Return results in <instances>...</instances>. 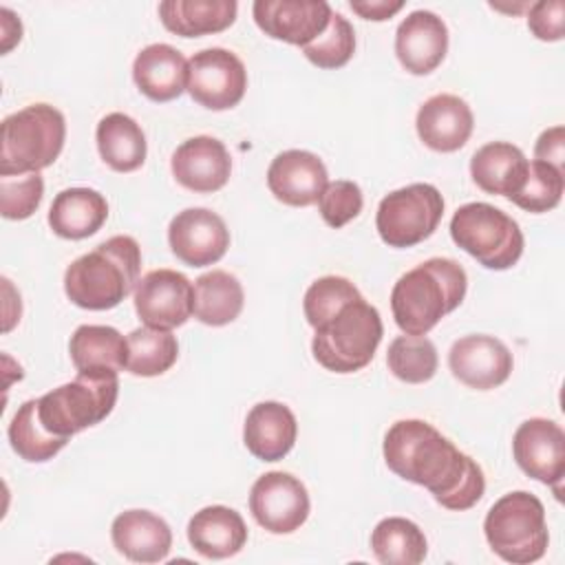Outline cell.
Segmentation results:
<instances>
[{"label": "cell", "instance_id": "1", "mask_svg": "<svg viewBox=\"0 0 565 565\" xmlns=\"http://www.w3.org/2000/svg\"><path fill=\"white\" fill-rule=\"evenodd\" d=\"M382 450L397 477L424 486L448 510L463 512L486 492L481 466L424 419L395 422L384 435Z\"/></svg>", "mask_w": 565, "mask_h": 565}, {"label": "cell", "instance_id": "2", "mask_svg": "<svg viewBox=\"0 0 565 565\" xmlns=\"http://www.w3.org/2000/svg\"><path fill=\"white\" fill-rule=\"evenodd\" d=\"M139 269V243L132 236L117 234L66 267L64 291L82 309H113L137 287Z\"/></svg>", "mask_w": 565, "mask_h": 565}, {"label": "cell", "instance_id": "3", "mask_svg": "<svg viewBox=\"0 0 565 565\" xmlns=\"http://www.w3.org/2000/svg\"><path fill=\"white\" fill-rule=\"evenodd\" d=\"M468 287L466 269L452 258H428L397 278L391 291L395 324L406 335H426L455 311Z\"/></svg>", "mask_w": 565, "mask_h": 565}, {"label": "cell", "instance_id": "4", "mask_svg": "<svg viewBox=\"0 0 565 565\" xmlns=\"http://www.w3.org/2000/svg\"><path fill=\"white\" fill-rule=\"evenodd\" d=\"M117 395V371L84 369L71 382L38 397V417L46 430L71 439V435L106 419Z\"/></svg>", "mask_w": 565, "mask_h": 565}, {"label": "cell", "instance_id": "5", "mask_svg": "<svg viewBox=\"0 0 565 565\" xmlns=\"http://www.w3.org/2000/svg\"><path fill=\"white\" fill-rule=\"evenodd\" d=\"M382 335L380 311L360 296L316 329L311 351L327 371L355 373L373 360Z\"/></svg>", "mask_w": 565, "mask_h": 565}, {"label": "cell", "instance_id": "6", "mask_svg": "<svg viewBox=\"0 0 565 565\" xmlns=\"http://www.w3.org/2000/svg\"><path fill=\"white\" fill-rule=\"evenodd\" d=\"M64 115L51 104H31L2 119L0 174H29L49 168L62 152Z\"/></svg>", "mask_w": 565, "mask_h": 565}, {"label": "cell", "instance_id": "7", "mask_svg": "<svg viewBox=\"0 0 565 565\" xmlns=\"http://www.w3.org/2000/svg\"><path fill=\"white\" fill-rule=\"evenodd\" d=\"M483 532L492 552L514 565L543 558L550 543L545 508L525 490L508 492L494 501L486 514Z\"/></svg>", "mask_w": 565, "mask_h": 565}, {"label": "cell", "instance_id": "8", "mask_svg": "<svg viewBox=\"0 0 565 565\" xmlns=\"http://www.w3.org/2000/svg\"><path fill=\"white\" fill-rule=\"evenodd\" d=\"M450 236L488 269H510L523 254L519 223L490 203H466L450 218Z\"/></svg>", "mask_w": 565, "mask_h": 565}, {"label": "cell", "instance_id": "9", "mask_svg": "<svg viewBox=\"0 0 565 565\" xmlns=\"http://www.w3.org/2000/svg\"><path fill=\"white\" fill-rule=\"evenodd\" d=\"M441 216V192L430 183H411L380 201L375 227L388 247H413L437 230Z\"/></svg>", "mask_w": 565, "mask_h": 565}, {"label": "cell", "instance_id": "10", "mask_svg": "<svg viewBox=\"0 0 565 565\" xmlns=\"http://www.w3.org/2000/svg\"><path fill=\"white\" fill-rule=\"evenodd\" d=\"M185 88L196 104L210 110H227L245 95V64L227 49H203L188 60Z\"/></svg>", "mask_w": 565, "mask_h": 565}, {"label": "cell", "instance_id": "11", "mask_svg": "<svg viewBox=\"0 0 565 565\" xmlns=\"http://www.w3.org/2000/svg\"><path fill=\"white\" fill-rule=\"evenodd\" d=\"M309 492L305 483L289 472H265L249 492V512L260 527L271 534H289L309 516Z\"/></svg>", "mask_w": 565, "mask_h": 565}, {"label": "cell", "instance_id": "12", "mask_svg": "<svg viewBox=\"0 0 565 565\" xmlns=\"http://www.w3.org/2000/svg\"><path fill=\"white\" fill-rule=\"evenodd\" d=\"M194 285L174 269H152L135 287V311L146 327L174 329L192 316Z\"/></svg>", "mask_w": 565, "mask_h": 565}, {"label": "cell", "instance_id": "13", "mask_svg": "<svg viewBox=\"0 0 565 565\" xmlns=\"http://www.w3.org/2000/svg\"><path fill=\"white\" fill-rule=\"evenodd\" d=\"M168 243L181 263L205 267L225 256L230 247V230L216 212L207 207H188L170 221Z\"/></svg>", "mask_w": 565, "mask_h": 565}, {"label": "cell", "instance_id": "14", "mask_svg": "<svg viewBox=\"0 0 565 565\" xmlns=\"http://www.w3.org/2000/svg\"><path fill=\"white\" fill-rule=\"evenodd\" d=\"M512 452L527 477L554 486L558 492L565 475V433L556 422L525 419L512 437Z\"/></svg>", "mask_w": 565, "mask_h": 565}, {"label": "cell", "instance_id": "15", "mask_svg": "<svg viewBox=\"0 0 565 565\" xmlns=\"http://www.w3.org/2000/svg\"><path fill=\"white\" fill-rule=\"evenodd\" d=\"M252 13L265 35L307 46L327 29L333 9L324 0H256Z\"/></svg>", "mask_w": 565, "mask_h": 565}, {"label": "cell", "instance_id": "16", "mask_svg": "<svg viewBox=\"0 0 565 565\" xmlns=\"http://www.w3.org/2000/svg\"><path fill=\"white\" fill-rule=\"evenodd\" d=\"M452 375L470 388L490 391L501 386L514 366L510 349L494 335L472 333L459 338L448 353Z\"/></svg>", "mask_w": 565, "mask_h": 565}, {"label": "cell", "instance_id": "17", "mask_svg": "<svg viewBox=\"0 0 565 565\" xmlns=\"http://www.w3.org/2000/svg\"><path fill=\"white\" fill-rule=\"evenodd\" d=\"M327 179L322 159L309 150H285L274 157L267 168V185L271 194L294 207L318 203Z\"/></svg>", "mask_w": 565, "mask_h": 565}, {"label": "cell", "instance_id": "18", "mask_svg": "<svg viewBox=\"0 0 565 565\" xmlns=\"http://www.w3.org/2000/svg\"><path fill=\"white\" fill-rule=\"evenodd\" d=\"M174 179L192 190V192H216L221 190L232 172V157L223 141L199 135L185 139L174 152L170 161Z\"/></svg>", "mask_w": 565, "mask_h": 565}, {"label": "cell", "instance_id": "19", "mask_svg": "<svg viewBox=\"0 0 565 565\" xmlns=\"http://www.w3.org/2000/svg\"><path fill=\"white\" fill-rule=\"evenodd\" d=\"M448 51V29L444 20L426 9L408 13L395 33V53L399 64L413 75L435 71Z\"/></svg>", "mask_w": 565, "mask_h": 565}, {"label": "cell", "instance_id": "20", "mask_svg": "<svg viewBox=\"0 0 565 565\" xmlns=\"http://www.w3.org/2000/svg\"><path fill=\"white\" fill-rule=\"evenodd\" d=\"M415 126L424 146L437 152H455L470 139L475 117L461 97L439 93L419 106Z\"/></svg>", "mask_w": 565, "mask_h": 565}, {"label": "cell", "instance_id": "21", "mask_svg": "<svg viewBox=\"0 0 565 565\" xmlns=\"http://www.w3.org/2000/svg\"><path fill=\"white\" fill-rule=\"evenodd\" d=\"M110 539L119 554L135 563H159L170 554L172 530L150 510H126L115 516Z\"/></svg>", "mask_w": 565, "mask_h": 565}, {"label": "cell", "instance_id": "22", "mask_svg": "<svg viewBox=\"0 0 565 565\" xmlns=\"http://www.w3.org/2000/svg\"><path fill=\"white\" fill-rule=\"evenodd\" d=\"M298 424L289 406L280 402H260L252 406L243 426L247 450L260 461L282 459L296 444Z\"/></svg>", "mask_w": 565, "mask_h": 565}, {"label": "cell", "instance_id": "23", "mask_svg": "<svg viewBox=\"0 0 565 565\" xmlns=\"http://www.w3.org/2000/svg\"><path fill=\"white\" fill-rule=\"evenodd\" d=\"M132 79L152 102L177 99L188 86V60L170 44H148L132 62Z\"/></svg>", "mask_w": 565, "mask_h": 565}, {"label": "cell", "instance_id": "24", "mask_svg": "<svg viewBox=\"0 0 565 565\" xmlns=\"http://www.w3.org/2000/svg\"><path fill=\"white\" fill-rule=\"evenodd\" d=\"M188 541L205 558H230L247 543V525L236 510L207 505L190 519Z\"/></svg>", "mask_w": 565, "mask_h": 565}, {"label": "cell", "instance_id": "25", "mask_svg": "<svg viewBox=\"0 0 565 565\" xmlns=\"http://www.w3.org/2000/svg\"><path fill=\"white\" fill-rule=\"evenodd\" d=\"M108 218V203L104 194L93 188H66L55 194L49 210L51 230L68 241L88 238Z\"/></svg>", "mask_w": 565, "mask_h": 565}, {"label": "cell", "instance_id": "26", "mask_svg": "<svg viewBox=\"0 0 565 565\" xmlns=\"http://www.w3.org/2000/svg\"><path fill=\"white\" fill-rule=\"evenodd\" d=\"M527 166L530 161L521 148L508 141H490L472 154L470 174L483 192L512 199L527 177Z\"/></svg>", "mask_w": 565, "mask_h": 565}, {"label": "cell", "instance_id": "27", "mask_svg": "<svg viewBox=\"0 0 565 565\" xmlns=\"http://www.w3.org/2000/svg\"><path fill=\"white\" fill-rule=\"evenodd\" d=\"M234 0H163L159 18L163 26L181 38H199L225 31L236 20Z\"/></svg>", "mask_w": 565, "mask_h": 565}, {"label": "cell", "instance_id": "28", "mask_svg": "<svg viewBox=\"0 0 565 565\" xmlns=\"http://www.w3.org/2000/svg\"><path fill=\"white\" fill-rule=\"evenodd\" d=\"M245 302L243 285L238 278L223 269H212L194 280L192 313L199 322L223 327L238 318Z\"/></svg>", "mask_w": 565, "mask_h": 565}, {"label": "cell", "instance_id": "29", "mask_svg": "<svg viewBox=\"0 0 565 565\" xmlns=\"http://www.w3.org/2000/svg\"><path fill=\"white\" fill-rule=\"evenodd\" d=\"M97 150L115 172H132L146 161V135L141 126L124 115L108 113L97 124Z\"/></svg>", "mask_w": 565, "mask_h": 565}, {"label": "cell", "instance_id": "30", "mask_svg": "<svg viewBox=\"0 0 565 565\" xmlns=\"http://www.w3.org/2000/svg\"><path fill=\"white\" fill-rule=\"evenodd\" d=\"M68 353L77 371L110 369L119 373L126 369L128 342L115 327L82 324L71 335Z\"/></svg>", "mask_w": 565, "mask_h": 565}, {"label": "cell", "instance_id": "31", "mask_svg": "<svg viewBox=\"0 0 565 565\" xmlns=\"http://www.w3.org/2000/svg\"><path fill=\"white\" fill-rule=\"evenodd\" d=\"M371 550L382 565H417L426 558L428 543L411 519L386 516L371 532Z\"/></svg>", "mask_w": 565, "mask_h": 565}, {"label": "cell", "instance_id": "32", "mask_svg": "<svg viewBox=\"0 0 565 565\" xmlns=\"http://www.w3.org/2000/svg\"><path fill=\"white\" fill-rule=\"evenodd\" d=\"M126 371L141 377L166 373L179 358V342L170 329L137 327L128 333Z\"/></svg>", "mask_w": 565, "mask_h": 565}, {"label": "cell", "instance_id": "33", "mask_svg": "<svg viewBox=\"0 0 565 565\" xmlns=\"http://www.w3.org/2000/svg\"><path fill=\"white\" fill-rule=\"evenodd\" d=\"M9 441L24 461L42 463L53 459L68 444V437L46 430L38 417V399H26L9 424Z\"/></svg>", "mask_w": 565, "mask_h": 565}, {"label": "cell", "instance_id": "34", "mask_svg": "<svg viewBox=\"0 0 565 565\" xmlns=\"http://www.w3.org/2000/svg\"><path fill=\"white\" fill-rule=\"evenodd\" d=\"M388 371L406 384H424L437 373V349L424 335H397L386 351Z\"/></svg>", "mask_w": 565, "mask_h": 565}, {"label": "cell", "instance_id": "35", "mask_svg": "<svg viewBox=\"0 0 565 565\" xmlns=\"http://www.w3.org/2000/svg\"><path fill=\"white\" fill-rule=\"evenodd\" d=\"M565 190V172L558 168L545 163V161H530L527 177L521 185V190L510 199L514 205H519L525 212H547L554 210L561 203Z\"/></svg>", "mask_w": 565, "mask_h": 565}, {"label": "cell", "instance_id": "36", "mask_svg": "<svg viewBox=\"0 0 565 565\" xmlns=\"http://www.w3.org/2000/svg\"><path fill=\"white\" fill-rule=\"evenodd\" d=\"M360 296L362 294L349 278L322 276L313 280L305 291V300H302L305 318L313 329H318L329 318H333L344 305L358 300Z\"/></svg>", "mask_w": 565, "mask_h": 565}, {"label": "cell", "instance_id": "37", "mask_svg": "<svg viewBox=\"0 0 565 565\" xmlns=\"http://www.w3.org/2000/svg\"><path fill=\"white\" fill-rule=\"evenodd\" d=\"M355 51V31L342 13H331L327 29L307 46H302L305 57L318 68H340Z\"/></svg>", "mask_w": 565, "mask_h": 565}, {"label": "cell", "instance_id": "38", "mask_svg": "<svg viewBox=\"0 0 565 565\" xmlns=\"http://www.w3.org/2000/svg\"><path fill=\"white\" fill-rule=\"evenodd\" d=\"M44 181L40 172L0 174V212L4 218H29L42 203Z\"/></svg>", "mask_w": 565, "mask_h": 565}, {"label": "cell", "instance_id": "39", "mask_svg": "<svg viewBox=\"0 0 565 565\" xmlns=\"http://www.w3.org/2000/svg\"><path fill=\"white\" fill-rule=\"evenodd\" d=\"M362 205H364V199H362L360 185L347 179L329 181L318 199V210L322 221L335 230L353 221L362 212Z\"/></svg>", "mask_w": 565, "mask_h": 565}, {"label": "cell", "instance_id": "40", "mask_svg": "<svg viewBox=\"0 0 565 565\" xmlns=\"http://www.w3.org/2000/svg\"><path fill=\"white\" fill-rule=\"evenodd\" d=\"M530 31L545 42H556L565 31V2L563 0H541L530 7L527 13Z\"/></svg>", "mask_w": 565, "mask_h": 565}, {"label": "cell", "instance_id": "41", "mask_svg": "<svg viewBox=\"0 0 565 565\" xmlns=\"http://www.w3.org/2000/svg\"><path fill=\"white\" fill-rule=\"evenodd\" d=\"M534 159L545 161L565 172V128L552 126L541 132L534 146Z\"/></svg>", "mask_w": 565, "mask_h": 565}, {"label": "cell", "instance_id": "42", "mask_svg": "<svg viewBox=\"0 0 565 565\" xmlns=\"http://www.w3.org/2000/svg\"><path fill=\"white\" fill-rule=\"evenodd\" d=\"M404 7L402 0H351V9L364 20H388Z\"/></svg>", "mask_w": 565, "mask_h": 565}]
</instances>
